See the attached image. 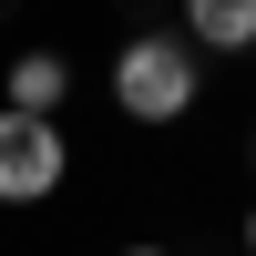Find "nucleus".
<instances>
[{
    "label": "nucleus",
    "instance_id": "nucleus-1",
    "mask_svg": "<svg viewBox=\"0 0 256 256\" xmlns=\"http://www.w3.org/2000/svg\"><path fill=\"white\" fill-rule=\"evenodd\" d=\"M102 92H113V123H134V134H174V123L205 113V62L174 41V20H164V31H123L113 62H102Z\"/></svg>",
    "mask_w": 256,
    "mask_h": 256
},
{
    "label": "nucleus",
    "instance_id": "nucleus-2",
    "mask_svg": "<svg viewBox=\"0 0 256 256\" xmlns=\"http://www.w3.org/2000/svg\"><path fill=\"white\" fill-rule=\"evenodd\" d=\"M72 134L62 123H41V113H10L0 102V216H31V205H52L62 184H72Z\"/></svg>",
    "mask_w": 256,
    "mask_h": 256
},
{
    "label": "nucleus",
    "instance_id": "nucleus-3",
    "mask_svg": "<svg viewBox=\"0 0 256 256\" xmlns=\"http://www.w3.org/2000/svg\"><path fill=\"white\" fill-rule=\"evenodd\" d=\"M0 102H10V113H41V123H62V102H72V52H52V41L10 52V62H0Z\"/></svg>",
    "mask_w": 256,
    "mask_h": 256
},
{
    "label": "nucleus",
    "instance_id": "nucleus-4",
    "mask_svg": "<svg viewBox=\"0 0 256 256\" xmlns=\"http://www.w3.org/2000/svg\"><path fill=\"white\" fill-rule=\"evenodd\" d=\"M174 41H184L195 62H246V52H256V0H184Z\"/></svg>",
    "mask_w": 256,
    "mask_h": 256
},
{
    "label": "nucleus",
    "instance_id": "nucleus-5",
    "mask_svg": "<svg viewBox=\"0 0 256 256\" xmlns=\"http://www.w3.org/2000/svg\"><path fill=\"white\" fill-rule=\"evenodd\" d=\"M236 246H246V256H256V195H246V216H236Z\"/></svg>",
    "mask_w": 256,
    "mask_h": 256
},
{
    "label": "nucleus",
    "instance_id": "nucleus-6",
    "mask_svg": "<svg viewBox=\"0 0 256 256\" xmlns=\"http://www.w3.org/2000/svg\"><path fill=\"white\" fill-rule=\"evenodd\" d=\"M113 256H184V246H154V236H144V246H113Z\"/></svg>",
    "mask_w": 256,
    "mask_h": 256
},
{
    "label": "nucleus",
    "instance_id": "nucleus-7",
    "mask_svg": "<svg viewBox=\"0 0 256 256\" xmlns=\"http://www.w3.org/2000/svg\"><path fill=\"white\" fill-rule=\"evenodd\" d=\"M246 174H256V113H246Z\"/></svg>",
    "mask_w": 256,
    "mask_h": 256
}]
</instances>
